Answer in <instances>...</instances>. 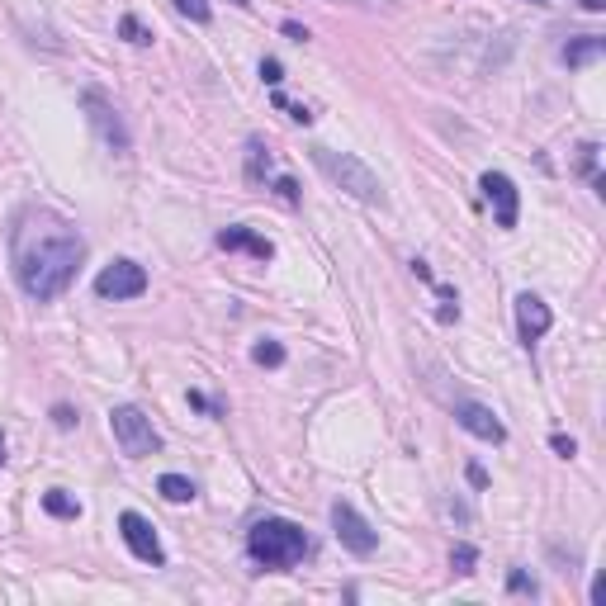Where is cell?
Wrapping results in <instances>:
<instances>
[{"instance_id": "52a82bcc", "label": "cell", "mask_w": 606, "mask_h": 606, "mask_svg": "<svg viewBox=\"0 0 606 606\" xmlns=\"http://www.w3.org/2000/svg\"><path fill=\"white\" fill-rule=\"evenodd\" d=\"M95 294L100 299H143L147 294V270L138 261H109L100 275H95Z\"/></svg>"}, {"instance_id": "f546056e", "label": "cell", "mask_w": 606, "mask_h": 606, "mask_svg": "<svg viewBox=\"0 0 606 606\" xmlns=\"http://www.w3.org/2000/svg\"><path fill=\"white\" fill-rule=\"evenodd\" d=\"M190 408H199V412H218L214 403H209V398H204V393H190Z\"/></svg>"}, {"instance_id": "e575fe53", "label": "cell", "mask_w": 606, "mask_h": 606, "mask_svg": "<svg viewBox=\"0 0 606 606\" xmlns=\"http://www.w3.org/2000/svg\"><path fill=\"white\" fill-rule=\"evenodd\" d=\"M531 5H550V0H531Z\"/></svg>"}, {"instance_id": "5b68a950", "label": "cell", "mask_w": 606, "mask_h": 606, "mask_svg": "<svg viewBox=\"0 0 606 606\" xmlns=\"http://www.w3.org/2000/svg\"><path fill=\"white\" fill-rule=\"evenodd\" d=\"M81 109H86V119H90V128L100 133V143L109 147V152H119L124 157L128 147H133V138H128V128H124V119H119V109H114V100H109L105 90H81Z\"/></svg>"}, {"instance_id": "ffe728a7", "label": "cell", "mask_w": 606, "mask_h": 606, "mask_svg": "<svg viewBox=\"0 0 606 606\" xmlns=\"http://www.w3.org/2000/svg\"><path fill=\"white\" fill-rule=\"evenodd\" d=\"M119 34H124L128 43H138V48H147V43H152V34H147L143 24H138V15H124V19H119Z\"/></svg>"}, {"instance_id": "d6a6232c", "label": "cell", "mask_w": 606, "mask_h": 606, "mask_svg": "<svg viewBox=\"0 0 606 606\" xmlns=\"http://www.w3.org/2000/svg\"><path fill=\"white\" fill-rule=\"evenodd\" d=\"M0 464H5V436H0Z\"/></svg>"}, {"instance_id": "3957f363", "label": "cell", "mask_w": 606, "mask_h": 606, "mask_svg": "<svg viewBox=\"0 0 606 606\" xmlns=\"http://www.w3.org/2000/svg\"><path fill=\"white\" fill-rule=\"evenodd\" d=\"M308 157H313V166H318L322 176L332 180L337 190H346L351 199H360V204H384V185H379V176L356 157V152H337V147L313 143Z\"/></svg>"}, {"instance_id": "7402d4cb", "label": "cell", "mask_w": 606, "mask_h": 606, "mask_svg": "<svg viewBox=\"0 0 606 606\" xmlns=\"http://www.w3.org/2000/svg\"><path fill=\"white\" fill-rule=\"evenodd\" d=\"M441 289V322H455L460 318V299H455V289H446V285H436Z\"/></svg>"}, {"instance_id": "cb8c5ba5", "label": "cell", "mask_w": 606, "mask_h": 606, "mask_svg": "<svg viewBox=\"0 0 606 606\" xmlns=\"http://www.w3.org/2000/svg\"><path fill=\"white\" fill-rule=\"evenodd\" d=\"M261 81H266V86H280V81H285V67H280L275 57H266V62H261Z\"/></svg>"}, {"instance_id": "f1b7e54d", "label": "cell", "mask_w": 606, "mask_h": 606, "mask_svg": "<svg viewBox=\"0 0 606 606\" xmlns=\"http://www.w3.org/2000/svg\"><path fill=\"white\" fill-rule=\"evenodd\" d=\"M469 483H474V488H488V474H483V464H469Z\"/></svg>"}, {"instance_id": "5bb4252c", "label": "cell", "mask_w": 606, "mask_h": 606, "mask_svg": "<svg viewBox=\"0 0 606 606\" xmlns=\"http://www.w3.org/2000/svg\"><path fill=\"white\" fill-rule=\"evenodd\" d=\"M266 176H270V152H266V143L261 138H251L247 143V185H266Z\"/></svg>"}, {"instance_id": "ba28073f", "label": "cell", "mask_w": 606, "mask_h": 606, "mask_svg": "<svg viewBox=\"0 0 606 606\" xmlns=\"http://www.w3.org/2000/svg\"><path fill=\"white\" fill-rule=\"evenodd\" d=\"M479 190H483V199L493 204V218H498V228H517V218H521V190H517V180L502 176V171H483Z\"/></svg>"}, {"instance_id": "83f0119b", "label": "cell", "mask_w": 606, "mask_h": 606, "mask_svg": "<svg viewBox=\"0 0 606 606\" xmlns=\"http://www.w3.org/2000/svg\"><path fill=\"white\" fill-rule=\"evenodd\" d=\"M285 34L294 38V43H308V29H303V24H294V19H285Z\"/></svg>"}, {"instance_id": "2e32d148", "label": "cell", "mask_w": 606, "mask_h": 606, "mask_svg": "<svg viewBox=\"0 0 606 606\" xmlns=\"http://www.w3.org/2000/svg\"><path fill=\"white\" fill-rule=\"evenodd\" d=\"M157 493H161L166 502H195L199 488L185 479V474H161V479H157Z\"/></svg>"}, {"instance_id": "7a4b0ae2", "label": "cell", "mask_w": 606, "mask_h": 606, "mask_svg": "<svg viewBox=\"0 0 606 606\" xmlns=\"http://www.w3.org/2000/svg\"><path fill=\"white\" fill-rule=\"evenodd\" d=\"M247 554L261 569H294L308 554V535H303V526H294L285 517H266L247 531Z\"/></svg>"}, {"instance_id": "d6986e66", "label": "cell", "mask_w": 606, "mask_h": 606, "mask_svg": "<svg viewBox=\"0 0 606 606\" xmlns=\"http://www.w3.org/2000/svg\"><path fill=\"white\" fill-rule=\"evenodd\" d=\"M171 5H176L185 19H195V24H209V19H214V5H209V0H171Z\"/></svg>"}, {"instance_id": "4dcf8cb0", "label": "cell", "mask_w": 606, "mask_h": 606, "mask_svg": "<svg viewBox=\"0 0 606 606\" xmlns=\"http://www.w3.org/2000/svg\"><path fill=\"white\" fill-rule=\"evenodd\" d=\"M412 270H417V280H427V285H431V280H436V275H431V266H427V261H412Z\"/></svg>"}, {"instance_id": "8fae6325", "label": "cell", "mask_w": 606, "mask_h": 606, "mask_svg": "<svg viewBox=\"0 0 606 606\" xmlns=\"http://www.w3.org/2000/svg\"><path fill=\"white\" fill-rule=\"evenodd\" d=\"M550 327H554L550 303L540 299V294H521V299H517V337H521V346H535Z\"/></svg>"}, {"instance_id": "d4e9b609", "label": "cell", "mask_w": 606, "mask_h": 606, "mask_svg": "<svg viewBox=\"0 0 606 606\" xmlns=\"http://www.w3.org/2000/svg\"><path fill=\"white\" fill-rule=\"evenodd\" d=\"M275 190H280V199H285V204H299V185H294V180H289V176H280V180H275Z\"/></svg>"}, {"instance_id": "30bf717a", "label": "cell", "mask_w": 606, "mask_h": 606, "mask_svg": "<svg viewBox=\"0 0 606 606\" xmlns=\"http://www.w3.org/2000/svg\"><path fill=\"white\" fill-rule=\"evenodd\" d=\"M455 422H460L469 436H479V441H493V446L507 441V427L498 422V412L474 403V398H455Z\"/></svg>"}, {"instance_id": "484cf974", "label": "cell", "mask_w": 606, "mask_h": 606, "mask_svg": "<svg viewBox=\"0 0 606 606\" xmlns=\"http://www.w3.org/2000/svg\"><path fill=\"white\" fill-rule=\"evenodd\" d=\"M550 446H554V455H564V460H573V455H578L573 436H550Z\"/></svg>"}, {"instance_id": "44dd1931", "label": "cell", "mask_w": 606, "mask_h": 606, "mask_svg": "<svg viewBox=\"0 0 606 606\" xmlns=\"http://www.w3.org/2000/svg\"><path fill=\"white\" fill-rule=\"evenodd\" d=\"M507 592H517V597H535V578H526V569H512L507 573Z\"/></svg>"}, {"instance_id": "4fadbf2b", "label": "cell", "mask_w": 606, "mask_h": 606, "mask_svg": "<svg viewBox=\"0 0 606 606\" xmlns=\"http://www.w3.org/2000/svg\"><path fill=\"white\" fill-rule=\"evenodd\" d=\"M602 53H606V38L602 34H583V38H573L559 57H564V67H592Z\"/></svg>"}, {"instance_id": "1f68e13d", "label": "cell", "mask_w": 606, "mask_h": 606, "mask_svg": "<svg viewBox=\"0 0 606 606\" xmlns=\"http://www.w3.org/2000/svg\"><path fill=\"white\" fill-rule=\"evenodd\" d=\"M583 10H592V15H597V10H606V0H583Z\"/></svg>"}, {"instance_id": "7c38bea8", "label": "cell", "mask_w": 606, "mask_h": 606, "mask_svg": "<svg viewBox=\"0 0 606 606\" xmlns=\"http://www.w3.org/2000/svg\"><path fill=\"white\" fill-rule=\"evenodd\" d=\"M218 247H223V251H251L256 261H270V256H275L270 237H261V232H251V228H242V223H232V228L218 232Z\"/></svg>"}, {"instance_id": "ac0fdd59", "label": "cell", "mask_w": 606, "mask_h": 606, "mask_svg": "<svg viewBox=\"0 0 606 606\" xmlns=\"http://www.w3.org/2000/svg\"><path fill=\"white\" fill-rule=\"evenodd\" d=\"M251 360H256V365H270V370H275V365H285V346H280V341H256Z\"/></svg>"}, {"instance_id": "9a60e30c", "label": "cell", "mask_w": 606, "mask_h": 606, "mask_svg": "<svg viewBox=\"0 0 606 606\" xmlns=\"http://www.w3.org/2000/svg\"><path fill=\"white\" fill-rule=\"evenodd\" d=\"M43 512H48V517H62V521H76L81 517V502L67 498V488H48V493H43Z\"/></svg>"}, {"instance_id": "277c9868", "label": "cell", "mask_w": 606, "mask_h": 606, "mask_svg": "<svg viewBox=\"0 0 606 606\" xmlns=\"http://www.w3.org/2000/svg\"><path fill=\"white\" fill-rule=\"evenodd\" d=\"M109 431H114V441H119V450H124L128 460H147V455L161 450V436L152 427V417L143 408H133V403L109 412Z\"/></svg>"}, {"instance_id": "836d02e7", "label": "cell", "mask_w": 606, "mask_h": 606, "mask_svg": "<svg viewBox=\"0 0 606 606\" xmlns=\"http://www.w3.org/2000/svg\"><path fill=\"white\" fill-rule=\"evenodd\" d=\"M232 5H251V0H232Z\"/></svg>"}, {"instance_id": "6da1fadb", "label": "cell", "mask_w": 606, "mask_h": 606, "mask_svg": "<svg viewBox=\"0 0 606 606\" xmlns=\"http://www.w3.org/2000/svg\"><path fill=\"white\" fill-rule=\"evenodd\" d=\"M10 261H15V280L29 299L53 303L72 289L76 270L86 261V237L57 209H24L10 232Z\"/></svg>"}, {"instance_id": "8992f818", "label": "cell", "mask_w": 606, "mask_h": 606, "mask_svg": "<svg viewBox=\"0 0 606 606\" xmlns=\"http://www.w3.org/2000/svg\"><path fill=\"white\" fill-rule=\"evenodd\" d=\"M332 531H337L341 545H346L351 554H360V559H370V554L379 550V531L360 517L351 502H332Z\"/></svg>"}, {"instance_id": "603a6c76", "label": "cell", "mask_w": 606, "mask_h": 606, "mask_svg": "<svg viewBox=\"0 0 606 606\" xmlns=\"http://www.w3.org/2000/svg\"><path fill=\"white\" fill-rule=\"evenodd\" d=\"M275 109H289V119H294V124H308V119H313V114H308V105H289L280 90H275Z\"/></svg>"}, {"instance_id": "9c48e42d", "label": "cell", "mask_w": 606, "mask_h": 606, "mask_svg": "<svg viewBox=\"0 0 606 606\" xmlns=\"http://www.w3.org/2000/svg\"><path fill=\"white\" fill-rule=\"evenodd\" d=\"M119 535H124V545L138 554L143 564H152V569L166 564V550H161L157 531H152V521H147L143 512H124V517H119Z\"/></svg>"}, {"instance_id": "e0dca14e", "label": "cell", "mask_w": 606, "mask_h": 606, "mask_svg": "<svg viewBox=\"0 0 606 606\" xmlns=\"http://www.w3.org/2000/svg\"><path fill=\"white\" fill-rule=\"evenodd\" d=\"M474 564H479V550H474L469 540H460V545L450 550V569L460 573V578H469V573H474Z\"/></svg>"}, {"instance_id": "4316f807", "label": "cell", "mask_w": 606, "mask_h": 606, "mask_svg": "<svg viewBox=\"0 0 606 606\" xmlns=\"http://www.w3.org/2000/svg\"><path fill=\"white\" fill-rule=\"evenodd\" d=\"M53 422H57L62 431H72V427H76V412L67 408V403H62V408H53Z\"/></svg>"}]
</instances>
